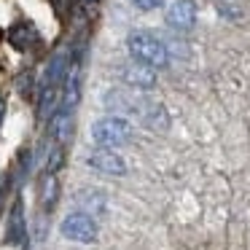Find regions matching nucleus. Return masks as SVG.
Instances as JSON below:
<instances>
[{
    "instance_id": "423d86ee",
    "label": "nucleus",
    "mask_w": 250,
    "mask_h": 250,
    "mask_svg": "<svg viewBox=\"0 0 250 250\" xmlns=\"http://www.w3.org/2000/svg\"><path fill=\"white\" fill-rule=\"evenodd\" d=\"M124 81L129 86H137V89H151L156 83V73L146 65H132L124 70Z\"/></svg>"
},
{
    "instance_id": "f257e3e1",
    "label": "nucleus",
    "mask_w": 250,
    "mask_h": 250,
    "mask_svg": "<svg viewBox=\"0 0 250 250\" xmlns=\"http://www.w3.org/2000/svg\"><path fill=\"white\" fill-rule=\"evenodd\" d=\"M126 49H129L132 60L137 62V65H146V67H164L169 62V54L167 49H164V43L156 38V35L151 33H135L129 35V41H126Z\"/></svg>"
},
{
    "instance_id": "20e7f679",
    "label": "nucleus",
    "mask_w": 250,
    "mask_h": 250,
    "mask_svg": "<svg viewBox=\"0 0 250 250\" xmlns=\"http://www.w3.org/2000/svg\"><path fill=\"white\" fill-rule=\"evenodd\" d=\"M196 22V3L194 0H175L167 8V24L175 30H191Z\"/></svg>"
},
{
    "instance_id": "39448f33",
    "label": "nucleus",
    "mask_w": 250,
    "mask_h": 250,
    "mask_svg": "<svg viewBox=\"0 0 250 250\" xmlns=\"http://www.w3.org/2000/svg\"><path fill=\"white\" fill-rule=\"evenodd\" d=\"M89 164H92L97 172H108V175H124L126 172L124 159H121L119 153H113V151H105V148L94 151L92 156H89Z\"/></svg>"
},
{
    "instance_id": "0eeeda50",
    "label": "nucleus",
    "mask_w": 250,
    "mask_h": 250,
    "mask_svg": "<svg viewBox=\"0 0 250 250\" xmlns=\"http://www.w3.org/2000/svg\"><path fill=\"white\" fill-rule=\"evenodd\" d=\"M140 11H153V8H159V6H164V0H132Z\"/></svg>"
},
{
    "instance_id": "f03ea898",
    "label": "nucleus",
    "mask_w": 250,
    "mask_h": 250,
    "mask_svg": "<svg viewBox=\"0 0 250 250\" xmlns=\"http://www.w3.org/2000/svg\"><path fill=\"white\" fill-rule=\"evenodd\" d=\"M92 137L100 148L124 146L132 137V126H129V121L119 119V116H105V119H97L92 124Z\"/></svg>"
},
{
    "instance_id": "7ed1b4c3",
    "label": "nucleus",
    "mask_w": 250,
    "mask_h": 250,
    "mask_svg": "<svg viewBox=\"0 0 250 250\" xmlns=\"http://www.w3.org/2000/svg\"><path fill=\"white\" fill-rule=\"evenodd\" d=\"M62 234L73 242H83L92 245L97 242V223L89 212H70V215L62 221Z\"/></svg>"
}]
</instances>
